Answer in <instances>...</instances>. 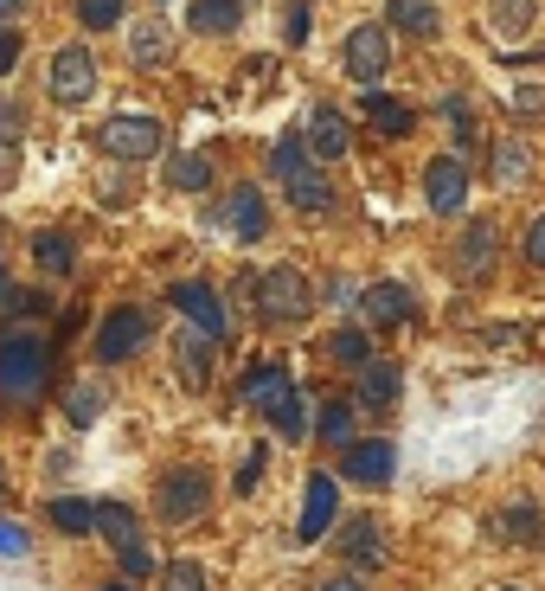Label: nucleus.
<instances>
[{
    "instance_id": "obj_1",
    "label": "nucleus",
    "mask_w": 545,
    "mask_h": 591,
    "mask_svg": "<svg viewBox=\"0 0 545 591\" xmlns=\"http://www.w3.org/2000/svg\"><path fill=\"white\" fill-rule=\"evenodd\" d=\"M46 373H52L46 335H33V328H7V335H0V399L33 405V399L46 392Z\"/></svg>"
},
{
    "instance_id": "obj_2",
    "label": "nucleus",
    "mask_w": 545,
    "mask_h": 591,
    "mask_svg": "<svg viewBox=\"0 0 545 591\" xmlns=\"http://www.w3.org/2000/svg\"><path fill=\"white\" fill-rule=\"evenodd\" d=\"M251 309L264 322H276V328H295V322L315 315V290H308V277L295 264H276L264 277H251Z\"/></svg>"
},
{
    "instance_id": "obj_3",
    "label": "nucleus",
    "mask_w": 545,
    "mask_h": 591,
    "mask_svg": "<svg viewBox=\"0 0 545 591\" xmlns=\"http://www.w3.org/2000/svg\"><path fill=\"white\" fill-rule=\"evenodd\" d=\"M148 335H154V315H148L141 302H123V309H110V315L97 322L90 354H97L103 367H123V361H136L141 348H148Z\"/></svg>"
},
{
    "instance_id": "obj_4",
    "label": "nucleus",
    "mask_w": 545,
    "mask_h": 591,
    "mask_svg": "<svg viewBox=\"0 0 545 591\" xmlns=\"http://www.w3.org/2000/svg\"><path fill=\"white\" fill-rule=\"evenodd\" d=\"M205 502H212V476H205V463H180V469H167V476L154 482V515L174 520V527L200 520Z\"/></svg>"
},
{
    "instance_id": "obj_5",
    "label": "nucleus",
    "mask_w": 545,
    "mask_h": 591,
    "mask_svg": "<svg viewBox=\"0 0 545 591\" xmlns=\"http://www.w3.org/2000/svg\"><path fill=\"white\" fill-rule=\"evenodd\" d=\"M97 142H103L110 161H154L167 148V123L161 116H110L97 129Z\"/></svg>"
},
{
    "instance_id": "obj_6",
    "label": "nucleus",
    "mask_w": 545,
    "mask_h": 591,
    "mask_svg": "<svg viewBox=\"0 0 545 591\" xmlns=\"http://www.w3.org/2000/svg\"><path fill=\"white\" fill-rule=\"evenodd\" d=\"M212 219H218V231H225V238L257 244V238H270V200H264V193L244 180V187H231V193L218 200V213H212Z\"/></svg>"
},
{
    "instance_id": "obj_7",
    "label": "nucleus",
    "mask_w": 545,
    "mask_h": 591,
    "mask_svg": "<svg viewBox=\"0 0 545 591\" xmlns=\"http://www.w3.org/2000/svg\"><path fill=\"white\" fill-rule=\"evenodd\" d=\"M392 469H398V443L392 438H353L341 450V482H353V489H385Z\"/></svg>"
},
{
    "instance_id": "obj_8",
    "label": "nucleus",
    "mask_w": 545,
    "mask_h": 591,
    "mask_svg": "<svg viewBox=\"0 0 545 591\" xmlns=\"http://www.w3.org/2000/svg\"><path fill=\"white\" fill-rule=\"evenodd\" d=\"M423 200H430L436 219H462V206H469V161L462 154H436L423 167Z\"/></svg>"
},
{
    "instance_id": "obj_9",
    "label": "nucleus",
    "mask_w": 545,
    "mask_h": 591,
    "mask_svg": "<svg viewBox=\"0 0 545 591\" xmlns=\"http://www.w3.org/2000/svg\"><path fill=\"white\" fill-rule=\"evenodd\" d=\"M385 65H392V39H385V26H379V20H359V26L346 33V77H353L359 90H379Z\"/></svg>"
},
{
    "instance_id": "obj_10",
    "label": "nucleus",
    "mask_w": 545,
    "mask_h": 591,
    "mask_svg": "<svg viewBox=\"0 0 545 591\" xmlns=\"http://www.w3.org/2000/svg\"><path fill=\"white\" fill-rule=\"evenodd\" d=\"M46 90H52V103H90V90H97V59H90V46H65V52H52V72H46Z\"/></svg>"
},
{
    "instance_id": "obj_11",
    "label": "nucleus",
    "mask_w": 545,
    "mask_h": 591,
    "mask_svg": "<svg viewBox=\"0 0 545 591\" xmlns=\"http://www.w3.org/2000/svg\"><path fill=\"white\" fill-rule=\"evenodd\" d=\"M218 348H225V341L205 335V328H193V322L174 335V373H180L187 392H205V386H212V373H218Z\"/></svg>"
},
{
    "instance_id": "obj_12",
    "label": "nucleus",
    "mask_w": 545,
    "mask_h": 591,
    "mask_svg": "<svg viewBox=\"0 0 545 591\" xmlns=\"http://www.w3.org/2000/svg\"><path fill=\"white\" fill-rule=\"evenodd\" d=\"M494 257H500V225L469 219L462 244H456V277H462V284H487V277H494Z\"/></svg>"
},
{
    "instance_id": "obj_13",
    "label": "nucleus",
    "mask_w": 545,
    "mask_h": 591,
    "mask_svg": "<svg viewBox=\"0 0 545 591\" xmlns=\"http://www.w3.org/2000/svg\"><path fill=\"white\" fill-rule=\"evenodd\" d=\"M289 392H295V373L282 367V361H251V367H244V386H238V399H244L257 418H270Z\"/></svg>"
},
{
    "instance_id": "obj_14",
    "label": "nucleus",
    "mask_w": 545,
    "mask_h": 591,
    "mask_svg": "<svg viewBox=\"0 0 545 591\" xmlns=\"http://www.w3.org/2000/svg\"><path fill=\"white\" fill-rule=\"evenodd\" d=\"M334 508H341V476H321V469H315V476L302 482V520H295V533L315 546V540L334 527Z\"/></svg>"
},
{
    "instance_id": "obj_15",
    "label": "nucleus",
    "mask_w": 545,
    "mask_h": 591,
    "mask_svg": "<svg viewBox=\"0 0 545 591\" xmlns=\"http://www.w3.org/2000/svg\"><path fill=\"white\" fill-rule=\"evenodd\" d=\"M410 309H417V302H410V284H392V277H385V284H366V290H359V322H366L372 335L410 322Z\"/></svg>"
},
{
    "instance_id": "obj_16",
    "label": "nucleus",
    "mask_w": 545,
    "mask_h": 591,
    "mask_svg": "<svg viewBox=\"0 0 545 591\" xmlns=\"http://www.w3.org/2000/svg\"><path fill=\"white\" fill-rule=\"evenodd\" d=\"M174 309H180V315H187L193 328H205V335H218V341L231 335V315H225V302H218V290H212V284H200V277H180V284H174Z\"/></svg>"
},
{
    "instance_id": "obj_17",
    "label": "nucleus",
    "mask_w": 545,
    "mask_h": 591,
    "mask_svg": "<svg viewBox=\"0 0 545 591\" xmlns=\"http://www.w3.org/2000/svg\"><path fill=\"white\" fill-rule=\"evenodd\" d=\"M398 392H405V367H398V361H366V367H353V405L392 412Z\"/></svg>"
},
{
    "instance_id": "obj_18",
    "label": "nucleus",
    "mask_w": 545,
    "mask_h": 591,
    "mask_svg": "<svg viewBox=\"0 0 545 591\" xmlns=\"http://www.w3.org/2000/svg\"><path fill=\"white\" fill-rule=\"evenodd\" d=\"M533 167H540V154H533L527 136H500L494 154H487V180H494V187H527Z\"/></svg>"
},
{
    "instance_id": "obj_19",
    "label": "nucleus",
    "mask_w": 545,
    "mask_h": 591,
    "mask_svg": "<svg viewBox=\"0 0 545 591\" xmlns=\"http://www.w3.org/2000/svg\"><path fill=\"white\" fill-rule=\"evenodd\" d=\"M302 136H308V148H315V161H341L346 148H353V123H346L334 103H321V110L308 116V129H302Z\"/></svg>"
},
{
    "instance_id": "obj_20",
    "label": "nucleus",
    "mask_w": 545,
    "mask_h": 591,
    "mask_svg": "<svg viewBox=\"0 0 545 591\" xmlns=\"http://www.w3.org/2000/svg\"><path fill=\"white\" fill-rule=\"evenodd\" d=\"M359 116H366L379 136H392V142L417 129V110H410L405 97H385V90H366V97H359Z\"/></svg>"
},
{
    "instance_id": "obj_21",
    "label": "nucleus",
    "mask_w": 545,
    "mask_h": 591,
    "mask_svg": "<svg viewBox=\"0 0 545 591\" xmlns=\"http://www.w3.org/2000/svg\"><path fill=\"white\" fill-rule=\"evenodd\" d=\"M90 533H103V546H136L141 540V515L129 502H97V520H90Z\"/></svg>"
},
{
    "instance_id": "obj_22",
    "label": "nucleus",
    "mask_w": 545,
    "mask_h": 591,
    "mask_svg": "<svg viewBox=\"0 0 545 591\" xmlns=\"http://www.w3.org/2000/svg\"><path fill=\"white\" fill-rule=\"evenodd\" d=\"M289 206H295V213H328V206H334V187H328V167H321V161H308V167L289 180Z\"/></svg>"
},
{
    "instance_id": "obj_23",
    "label": "nucleus",
    "mask_w": 545,
    "mask_h": 591,
    "mask_svg": "<svg viewBox=\"0 0 545 591\" xmlns=\"http://www.w3.org/2000/svg\"><path fill=\"white\" fill-rule=\"evenodd\" d=\"M385 26H398L405 39H436L443 13H436V0H392L385 7Z\"/></svg>"
},
{
    "instance_id": "obj_24",
    "label": "nucleus",
    "mask_w": 545,
    "mask_h": 591,
    "mask_svg": "<svg viewBox=\"0 0 545 591\" xmlns=\"http://www.w3.org/2000/svg\"><path fill=\"white\" fill-rule=\"evenodd\" d=\"M33 264H39L46 277H71V271H77V244H71L65 231L46 225V231H33Z\"/></svg>"
},
{
    "instance_id": "obj_25",
    "label": "nucleus",
    "mask_w": 545,
    "mask_h": 591,
    "mask_svg": "<svg viewBox=\"0 0 545 591\" xmlns=\"http://www.w3.org/2000/svg\"><path fill=\"white\" fill-rule=\"evenodd\" d=\"M238 20H244V7H238V0H193V7H187V26H193L200 39H225Z\"/></svg>"
},
{
    "instance_id": "obj_26",
    "label": "nucleus",
    "mask_w": 545,
    "mask_h": 591,
    "mask_svg": "<svg viewBox=\"0 0 545 591\" xmlns=\"http://www.w3.org/2000/svg\"><path fill=\"white\" fill-rule=\"evenodd\" d=\"M487 26L500 39H527L540 26V0H487Z\"/></svg>"
},
{
    "instance_id": "obj_27",
    "label": "nucleus",
    "mask_w": 545,
    "mask_h": 591,
    "mask_svg": "<svg viewBox=\"0 0 545 591\" xmlns=\"http://www.w3.org/2000/svg\"><path fill=\"white\" fill-rule=\"evenodd\" d=\"M334 546H341V553L353 559V566H366V573H372V566L385 559V553H379V520H366V515H359V520H346Z\"/></svg>"
},
{
    "instance_id": "obj_28",
    "label": "nucleus",
    "mask_w": 545,
    "mask_h": 591,
    "mask_svg": "<svg viewBox=\"0 0 545 591\" xmlns=\"http://www.w3.org/2000/svg\"><path fill=\"white\" fill-rule=\"evenodd\" d=\"M129 52H136V65H167V59H174V26H167V20L129 26Z\"/></svg>"
},
{
    "instance_id": "obj_29",
    "label": "nucleus",
    "mask_w": 545,
    "mask_h": 591,
    "mask_svg": "<svg viewBox=\"0 0 545 591\" xmlns=\"http://www.w3.org/2000/svg\"><path fill=\"white\" fill-rule=\"evenodd\" d=\"M308 161H315V148H308V136H302V129L276 136V148H270V180H282V187H289V180H295Z\"/></svg>"
},
{
    "instance_id": "obj_30",
    "label": "nucleus",
    "mask_w": 545,
    "mask_h": 591,
    "mask_svg": "<svg viewBox=\"0 0 545 591\" xmlns=\"http://www.w3.org/2000/svg\"><path fill=\"white\" fill-rule=\"evenodd\" d=\"M328 361H341V367H366V361H372V328H366V322H359V328H353V322L334 328V335H328Z\"/></svg>"
},
{
    "instance_id": "obj_31",
    "label": "nucleus",
    "mask_w": 545,
    "mask_h": 591,
    "mask_svg": "<svg viewBox=\"0 0 545 591\" xmlns=\"http://www.w3.org/2000/svg\"><path fill=\"white\" fill-rule=\"evenodd\" d=\"M500 533H507V546H540V533H545L540 502H514V508L500 515Z\"/></svg>"
},
{
    "instance_id": "obj_32",
    "label": "nucleus",
    "mask_w": 545,
    "mask_h": 591,
    "mask_svg": "<svg viewBox=\"0 0 545 591\" xmlns=\"http://www.w3.org/2000/svg\"><path fill=\"white\" fill-rule=\"evenodd\" d=\"M65 418L77 425V431L103 418V386H97V379H71L65 386Z\"/></svg>"
},
{
    "instance_id": "obj_33",
    "label": "nucleus",
    "mask_w": 545,
    "mask_h": 591,
    "mask_svg": "<svg viewBox=\"0 0 545 591\" xmlns=\"http://www.w3.org/2000/svg\"><path fill=\"white\" fill-rule=\"evenodd\" d=\"M270 425H276V438H289V443H308V392L295 386L282 405L270 412Z\"/></svg>"
},
{
    "instance_id": "obj_34",
    "label": "nucleus",
    "mask_w": 545,
    "mask_h": 591,
    "mask_svg": "<svg viewBox=\"0 0 545 591\" xmlns=\"http://www.w3.org/2000/svg\"><path fill=\"white\" fill-rule=\"evenodd\" d=\"M315 438L334 443V450H346V443H353V399H328V405H321V418H315Z\"/></svg>"
},
{
    "instance_id": "obj_35",
    "label": "nucleus",
    "mask_w": 545,
    "mask_h": 591,
    "mask_svg": "<svg viewBox=\"0 0 545 591\" xmlns=\"http://www.w3.org/2000/svg\"><path fill=\"white\" fill-rule=\"evenodd\" d=\"M46 520H52L59 533H71V540H77V533H90L97 508H90V502H77V495H52V502H46Z\"/></svg>"
},
{
    "instance_id": "obj_36",
    "label": "nucleus",
    "mask_w": 545,
    "mask_h": 591,
    "mask_svg": "<svg viewBox=\"0 0 545 591\" xmlns=\"http://www.w3.org/2000/svg\"><path fill=\"white\" fill-rule=\"evenodd\" d=\"M167 187L205 193V187H212V161H205V154H174V161H167Z\"/></svg>"
},
{
    "instance_id": "obj_37",
    "label": "nucleus",
    "mask_w": 545,
    "mask_h": 591,
    "mask_svg": "<svg viewBox=\"0 0 545 591\" xmlns=\"http://www.w3.org/2000/svg\"><path fill=\"white\" fill-rule=\"evenodd\" d=\"M123 20H129V0H77V26H84V33L123 26Z\"/></svg>"
},
{
    "instance_id": "obj_38",
    "label": "nucleus",
    "mask_w": 545,
    "mask_h": 591,
    "mask_svg": "<svg viewBox=\"0 0 545 591\" xmlns=\"http://www.w3.org/2000/svg\"><path fill=\"white\" fill-rule=\"evenodd\" d=\"M161 591H212V579H205L200 559H174V566L161 573Z\"/></svg>"
},
{
    "instance_id": "obj_39",
    "label": "nucleus",
    "mask_w": 545,
    "mask_h": 591,
    "mask_svg": "<svg viewBox=\"0 0 545 591\" xmlns=\"http://www.w3.org/2000/svg\"><path fill=\"white\" fill-rule=\"evenodd\" d=\"M308 39H315V7L295 0V7L282 13V46H308Z\"/></svg>"
},
{
    "instance_id": "obj_40",
    "label": "nucleus",
    "mask_w": 545,
    "mask_h": 591,
    "mask_svg": "<svg viewBox=\"0 0 545 591\" xmlns=\"http://www.w3.org/2000/svg\"><path fill=\"white\" fill-rule=\"evenodd\" d=\"M264 463H270V456H264V443H257V450L244 456V469H238V495H257V482H264Z\"/></svg>"
},
{
    "instance_id": "obj_41",
    "label": "nucleus",
    "mask_w": 545,
    "mask_h": 591,
    "mask_svg": "<svg viewBox=\"0 0 545 591\" xmlns=\"http://www.w3.org/2000/svg\"><path fill=\"white\" fill-rule=\"evenodd\" d=\"M514 116H545V84H520L514 90Z\"/></svg>"
},
{
    "instance_id": "obj_42",
    "label": "nucleus",
    "mask_w": 545,
    "mask_h": 591,
    "mask_svg": "<svg viewBox=\"0 0 545 591\" xmlns=\"http://www.w3.org/2000/svg\"><path fill=\"white\" fill-rule=\"evenodd\" d=\"M20 129H26V116H20V103L0 90V142H20Z\"/></svg>"
},
{
    "instance_id": "obj_43",
    "label": "nucleus",
    "mask_w": 545,
    "mask_h": 591,
    "mask_svg": "<svg viewBox=\"0 0 545 591\" xmlns=\"http://www.w3.org/2000/svg\"><path fill=\"white\" fill-rule=\"evenodd\" d=\"M26 553V527L20 520H0V559H20Z\"/></svg>"
},
{
    "instance_id": "obj_44",
    "label": "nucleus",
    "mask_w": 545,
    "mask_h": 591,
    "mask_svg": "<svg viewBox=\"0 0 545 591\" xmlns=\"http://www.w3.org/2000/svg\"><path fill=\"white\" fill-rule=\"evenodd\" d=\"M527 264H533V271H545V213L527 225Z\"/></svg>"
},
{
    "instance_id": "obj_45",
    "label": "nucleus",
    "mask_w": 545,
    "mask_h": 591,
    "mask_svg": "<svg viewBox=\"0 0 545 591\" xmlns=\"http://www.w3.org/2000/svg\"><path fill=\"white\" fill-rule=\"evenodd\" d=\"M123 573H129V579H148V573H154V559H148V546H123Z\"/></svg>"
},
{
    "instance_id": "obj_46",
    "label": "nucleus",
    "mask_w": 545,
    "mask_h": 591,
    "mask_svg": "<svg viewBox=\"0 0 545 591\" xmlns=\"http://www.w3.org/2000/svg\"><path fill=\"white\" fill-rule=\"evenodd\" d=\"M20 180V142H0V193Z\"/></svg>"
},
{
    "instance_id": "obj_47",
    "label": "nucleus",
    "mask_w": 545,
    "mask_h": 591,
    "mask_svg": "<svg viewBox=\"0 0 545 591\" xmlns=\"http://www.w3.org/2000/svg\"><path fill=\"white\" fill-rule=\"evenodd\" d=\"M20 65V33H0V77Z\"/></svg>"
},
{
    "instance_id": "obj_48",
    "label": "nucleus",
    "mask_w": 545,
    "mask_h": 591,
    "mask_svg": "<svg viewBox=\"0 0 545 591\" xmlns=\"http://www.w3.org/2000/svg\"><path fill=\"white\" fill-rule=\"evenodd\" d=\"M0 315H20V290H13V277L0 271Z\"/></svg>"
},
{
    "instance_id": "obj_49",
    "label": "nucleus",
    "mask_w": 545,
    "mask_h": 591,
    "mask_svg": "<svg viewBox=\"0 0 545 591\" xmlns=\"http://www.w3.org/2000/svg\"><path fill=\"white\" fill-rule=\"evenodd\" d=\"M321 591H366V579H353V573H334Z\"/></svg>"
},
{
    "instance_id": "obj_50",
    "label": "nucleus",
    "mask_w": 545,
    "mask_h": 591,
    "mask_svg": "<svg viewBox=\"0 0 545 591\" xmlns=\"http://www.w3.org/2000/svg\"><path fill=\"white\" fill-rule=\"evenodd\" d=\"M20 13V0H0V20H13Z\"/></svg>"
},
{
    "instance_id": "obj_51",
    "label": "nucleus",
    "mask_w": 545,
    "mask_h": 591,
    "mask_svg": "<svg viewBox=\"0 0 545 591\" xmlns=\"http://www.w3.org/2000/svg\"><path fill=\"white\" fill-rule=\"evenodd\" d=\"M0 495H7V463H0Z\"/></svg>"
},
{
    "instance_id": "obj_52",
    "label": "nucleus",
    "mask_w": 545,
    "mask_h": 591,
    "mask_svg": "<svg viewBox=\"0 0 545 591\" xmlns=\"http://www.w3.org/2000/svg\"><path fill=\"white\" fill-rule=\"evenodd\" d=\"M500 591H527V586H500Z\"/></svg>"
},
{
    "instance_id": "obj_53",
    "label": "nucleus",
    "mask_w": 545,
    "mask_h": 591,
    "mask_svg": "<svg viewBox=\"0 0 545 591\" xmlns=\"http://www.w3.org/2000/svg\"><path fill=\"white\" fill-rule=\"evenodd\" d=\"M103 591H129V586H103Z\"/></svg>"
}]
</instances>
